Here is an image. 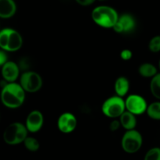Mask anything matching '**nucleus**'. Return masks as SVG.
Listing matches in <instances>:
<instances>
[{
  "label": "nucleus",
  "instance_id": "f257e3e1",
  "mask_svg": "<svg viewBox=\"0 0 160 160\" xmlns=\"http://www.w3.org/2000/svg\"><path fill=\"white\" fill-rule=\"evenodd\" d=\"M1 101L6 107L17 109L24 104L25 100V91L20 84L16 82L6 83L1 91Z\"/></svg>",
  "mask_w": 160,
  "mask_h": 160
},
{
  "label": "nucleus",
  "instance_id": "f03ea898",
  "mask_svg": "<svg viewBox=\"0 0 160 160\" xmlns=\"http://www.w3.org/2000/svg\"><path fill=\"white\" fill-rule=\"evenodd\" d=\"M91 17L98 26L104 28H112L117 22L119 14L111 6H99L93 9Z\"/></svg>",
  "mask_w": 160,
  "mask_h": 160
},
{
  "label": "nucleus",
  "instance_id": "7ed1b4c3",
  "mask_svg": "<svg viewBox=\"0 0 160 160\" xmlns=\"http://www.w3.org/2000/svg\"><path fill=\"white\" fill-rule=\"evenodd\" d=\"M23 45V38L20 33L12 28L0 31V48L6 52H17Z\"/></svg>",
  "mask_w": 160,
  "mask_h": 160
},
{
  "label": "nucleus",
  "instance_id": "20e7f679",
  "mask_svg": "<svg viewBox=\"0 0 160 160\" xmlns=\"http://www.w3.org/2000/svg\"><path fill=\"white\" fill-rule=\"evenodd\" d=\"M28 131L25 125L20 122L9 124L3 133V140L7 145H17L23 143L28 137Z\"/></svg>",
  "mask_w": 160,
  "mask_h": 160
},
{
  "label": "nucleus",
  "instance_id": "39448f33",
  "mask_svg": "<svg viewBox=\"0 0 160 160\" xmlns=\"http://www.w3.org/2000/svg\"><path fill=\"white\" fill-rule=\"evenodd\" d=\"M143 145V138L136 130H129L125 132L121 140V147L125 152L134 154L141 149Z\"/></svg>",
  "mask_w": 160,
  "mask_h": 160
},
{
  "label": "nucleus",
  "instance_id": "423d86ee",
  "mask_svg": "<svg viewBox=\"0 0 160 160\" xmlns=\"http://www.w3.org/2000/svg\"><path fill=\"white\" fill-rule=\"evenodd\" d=\"M101 111L108 118L116 119L125 111V100L118 95L107 98L101 106Z\"/></svg>",
  "mask_w": 160,
  "mask_h": 160
},
{
  "label": "nucleus",
  "instance_id": "0eeeda50",
  "mask_svg": "<svg viewBox=\"0 0 160 160\" xmlns=\"http://www.w3.org/2000/svg\"><path fill=\"white\" fill-rule=\"evenodd\" d=\"M42 78L40 75L35 71H25L20 78V84L25 92L35 93L42 88Z\"/></svg>",
  "mask_w": 160,
  "mask_h": 160
},
{
  "label": "nucleus",
  "instance_id": "6e6552de",
  "mask_svg": "<svg viewBox=\"0 0 160 160\" xmlns=\"http://www.w3.org/2000/svg\"><path fill=\"white\" fill-rule=\"evenodd\" d=\"M125 110L135 116L146 112L147 104L144 97L139 95H130L125 99Z\"/></svg>",
  "mask_w": 160,
  "mask_h": 160
},
{
  "label": "nucleus",
  "instance_id": "1a4fd4ad",
  "mask_svg": "<svg viewBox=\"0 0 160 160\" xmlns=\"http://www.w3.org/2000/svg\"><path fill=\"white\" fill-rule=\"evenodd\" d=\"M136 27V20L134 17L129 13H124L119 16L117 22L113 27V30L119 34H125L131 32Z\"/></svg>",
  "mask_w": 160,
  "mask_h": 160
},
{
  "label": "nucleus",
  "instance_id": "9d476101",
  "mask_svg": "<svg viewBox=\"0 0 160 160\" xmlns=\"http://www.w3.org/2000/svg\"><path fill=\"white\" fill-rule=\"evenodd\" d=\"M77 127V119L71 112H64L57 120V128L61 133L70 134L73 132Z\"/></svg>",
  "mask_w": 160,
  "mask_h": 160
},
{
  "label": "nucleus",
  "instance_id": "9b49d317",
  "mask_svg": "<svg viewBox=\"0 0 160 160\" xmlns=\"http://www.w3.org/2000/svg\"><path fill=\"white\" fill-rule=\"evenodd\" d=\"M44 123V117L39 110H33L28 115L25 127L28 132L36 133L42 129Z\"/></svg>",
  "mask_w": 160,
  "mask_h": 160
},
{
  "label": "nucleus",
  "instance_id": "f8f14e48",
  "mask_svg": "<svg viewBox=\"0 0 160 160\" xmlns=\"http://www.w3.org/2000/svg\"><path fill=\"white\" fill-rule=\"evenodd\" d=\"M20 67L13 61H7L2 67V76L7 83L15 82L20 75Z\"/></svg>",
  "mask_w": 160,
  "mask_h": 160
},
{
  "label": "nucleus",
  "instance_id": "ddd939ff",
  "mask_svg": "<svg viewBox=\"0 0 160 160\" xmlns=\"http://www.w3.org/2000/svg\"><path fill=\"white\" fill-rule=\"evenodd\" d=\"M17 11L14 0H0V18L9 19L13 17Z\"/></svg>",
  "mask_w": 160,
  "mask_h": 160
},
{
  "label": "nucleus",
  "instance_id": "4468645a",
  "mask_svg": "<svg viewBox=\"0 0 160 160\" xmlns=\"http://www.w3.org/2000/svg\"><path fill=\"white\" fill-rule=\"evenodd\" d=\"M119 122L121 123V127H122L126 131H129V130L135 129L137 120L134 114L125 110L119 117Z\"/></svg>",
  "mask_w": 160,
  "mask_h": 160
},
{
  "label": "nucleus",
  "instance_id": "2eb2a0df",
  "mask_svg": "<svg viewBox=\"0 0 160 160\" xmlns=\"http://www.w3.org/2000/svg\"><path fill=\"white\" fill-rule=\"evenodd\" d=\"M114 88L116 95L123 98L130 90V81L125 77H119L115 82Z\"/></svg>",
  "mask_w": 160,
  "mask_h": 160
},
{
  "label": "nucleus",
  "instance_id": "dca6fc26",
  "mask_svg": "<svg viewBox=\"0 0 160 160\" xmlns=\"http://www.w3.org/2000/svg\"><path fill=\"white\" fill-rule=\"evenodd\" d=\"M138 72H139V74L143 78H152L158 73V70L153 64L144 62L138 68Z\"/></svg>",
  "mask_w": 160,
  "mask_h": 160
},
{
  "label": "nucleus",
  "instance_id": "f3484780",
  "mask_svg": "<svg viewBox=\"0 0 160 160\" xmlns=\"http://www.w3.org/2000/svg\"><path fill=\"white\" fill-rule=\"evenodd\" d=\"M146 112L152 120H160V101L154 102L148 105Z\"/></svg>",
  "mask_w": 160,
  "mask_h": 160
},
{
  "label": "nucleus",
  "instance_id": "a211bd4d",
  "mask_svg": "<svg viewBox=\"0 0 160 160\" xmlns=\"http://www.w3.org/2000/svg\"><path fill=\"white\" fill-rule=\"evenodd\" d=\"M150 90L152 95L158 100H160V73H157L151 80Z\"/></svg>",
  "mask_w": 160,
  "mask_h": 160
},
{
  "label": "nucleus",
  "instance_id": "6ab92c4d",
  "mask_svg": "<svg viewBox=\"0 0 160 160\" xmlns=\"http://www.w3.org/2000/svg\"><path fill=\"white\" fill-rule=\"evenodd\" d=\"M24 145L26 148L27 150L31 152H35L40 148V144L39 142L36 138L33 137H27L25 140L24 141Z\"/></svg>",
  "mask_w": 160,
  "mask_h": 160
},
{
  "label": "nucleus",
  "instance_id": "aec40b11",
  "mask_svg": "<svg viewBox=\"0 0 160 160\" xmlns=\"http://www.w3.org/2000/svg\"><path fill=\"white\" fill-rule=\"evenodd\" d=\"M144 160H160V148L155 147L149 149L146 152Z\"/></svg>",
  "mask_w": 160,
  "mask_h": 160
},
{
  "label": "nucleus",
  "instance_id": "412c9836",
  "mask_svg": "<svg viewBox=\"0 0 160 160\" xmlns=\"http://www.w3.org/2000/svg\"><path fill=\"white\" fill-rule=\"evenodd\" d=\"M148 48L154 53L160 52V35H156L151 39L148 44Z\"/></svg>",
  "mask_w": 160,
  "mask_h": 160
},
{
  "label": "nucleus",
  "instance_id": "4be33fe9",
  "mask_svg": "<svg viewBox=\"0 0 160 160\" xmlns=\"http://www.w3.org/2000/svg\"><path fill=\"white\" fill-rule=\"evenodd\" d=\"M132 56H133V52L130 49H123L122 50L120 53L121 59L124 61L130 60V59H131Z\"/></svg>",
  "mask_w": 160,
  "mask_h": 160
},
{
  "label": "nucleus",
  "instance_id": "5701e85b",
  "mask_svg": "<svg viewBox=\"0 0 160 160\" xmlns=\"http://www.w3.org/2000/svg\"><path fill=\"white\" fill-rule=\"evenodd\" d=\"M121 127V123L119 122V120H116V119H113L112 121L110 123L109 128L111 131H116L117 130L119 129V128Z\"/></svg>",
  "mask_w": 160,
  "mask_h": 160
},
{
  "label": "nucleus",
  "instance_id": "b1692460",
  "mask_svg": "<svg viewBox=\"0 0 160 160\" xmlns=\"http://www.w3.org/2000/svg\"><path fill=\"white\" fill-rule=\"evenodd\" d=\"M8 61V56L6 51L0 50V67H3L5 63Z\"/></svg>",
  "mask_w": 160,
  "mask_h": 160
},
{
  "label": "nucleus",
  "instance_id": "393cba45",
  "mask_svg": "<svg viewBox=\"0 0 160 160\" xmlns=\"http://www.w3.org/2000/svg\"><path fill=\"white\" fill-rule=\"evenodd\" d=\"M78 5L83 6H88L92 5L96 0H75Z\"/></svg>",
  "mask_w": 160,
  "mask_h": 160
},
{
  "label": "nucleus",
  "instance_id": "a878e982",
  "mask_svg": "<svg viewBox=\"0 0 160 160\" xmlns=\"http://www.w3.org/2000/svg\"><path fill=\"white\" fill-rule=\"evenodd\" d=\"M158 68H159V70H160V59H159V61H158Z\"/></svg>",
  "mask_w": 160,
  "mask_h": 160
},
{
  "label": "nucleus",
  "instance_id": "bb28decb",
  "mask_svg": "<svg viewBox=\"0 0 160 160\" xmlns=\"http://www.w3.org/2000/svg\"><path fill=\"white\" fill-rule=\"evenodd\" d=\"M99 1H101V2H103V1H107V0H99Z\"/></svg>",
  "mask_w": 160,
  "mask_h": 160
}]
</instances>
